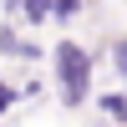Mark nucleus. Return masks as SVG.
<instances>
[{"label":"nucleus","instance_id":"f257e3e1","mask_svg":"<svg viewBox=\"0 0 127 127\" xmlns=\"http://www.w3.org/2000/svg\"><path fill=\"white\" fill-rule=\"evenodd\" d=\"M51 66H56V87H61V102L66 107H81L92 97V56L76 46V41H61L51 51Z\"/></svg>","mask_w":127,"mask_h":127},{"label":"nucleus","instance_id":"f03ea898","mask_svg":"<svg viewBox=\"0 0 127 127\" xmlns=\"http://www.w3.org/2000/svg\"><path fill=\"white\" fill-rule=\"evenodd\" d=\"M97 107H102V117L127 122V92H107V97H97Z\"/></svg>","mask_w":127,"mask_h":127},{"label":"nucleus","instance_id":"7ed1b4c3","mask_svg":"<svg viewBox=\"0 0 127 127\" xmlns=\"http://www.w3.org/2000/svg\"><path fill=\"white\" fill-rule=\"evenodd\" d=\"M107 56H112V71H117L122 92H127V36H117V41H112V51H107Z\"/></svg>","mask_w":127,"mask_h":127},{"label":"nucleus","instance_id":"20e7f679","mask_svg":"<svg viewBox=\"0 0 127 127\" xmlns=\"http://www.w3.org/2000/svg\"><path fill=\"white\" fill-rule=\"evenodd\" d=\"M76 10H81V0H51V15L56 20H71Z\"/></svg>","mask_w":127,"mask_h":127}]
</instances>
